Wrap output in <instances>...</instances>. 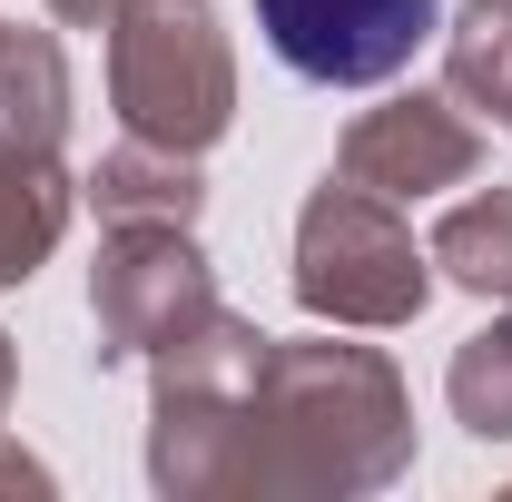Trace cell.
Here are the masks:
<instances>
[{"mask_svg":"<svg viewBox=\"0 0 512 502\" xmlns=\"http://www.w3.org/2000/svg\"><path fill=\"white\" fill-rule=\"evenodd\" d=\"M444 0H256L266 50L316 89H375L424 60Z\"/></svg>","mask_w":512,"mask_h":502,"instance_id":"cell-1","label":"cell"}]
</instances>
